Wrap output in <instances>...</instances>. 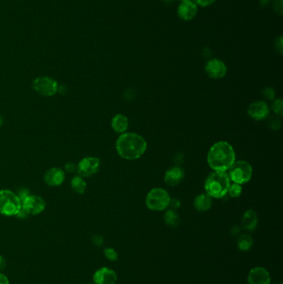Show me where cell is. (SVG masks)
<instances>
[{
	"label": "cell",
	"mask_w": 283,
	"mask_h": 284,
	"mask_svg": "<svg viewBox=\"0 0 283 284\" xmlns=\"http://www.w3.org/2000/svg\"><path fill=\"white\" fill-rule=\"evenodd\" d=\"M71 185H72V189L73 191L77 193V194H81V195L84 194L86 189H87V183L80 176H75L74 178H72Z\"/></svg>",
	"instance_id": "44dd1931"
},
{
	"label": "cell",
	"mask_w": 283,
	"mask_h": 284,
	"mask_svg": "<svg viewBox=\"0 0 283 284\" xmlns=\"http://www.w3.org/2000/svg\"><path fill=\"white\" fill-rule=\"evenodd\" d=\"M184 179H185V170L181 167H172L165 172V182L170 186H176Z\"/></svg>",
	"instance_id": "2e32d148"
},
{
	"label": "cell",
	"mask_w": 283,
	"mask_h": 284,
	"mask_svg": "<svg viewBox=\"0 0 283 284\" xmlns=\"http://www.w3.org/2000/svg\"><path fill=\"white\" fill-rule=\"evenodd\" d=\"M204 70L210 78L221 79L226 75L227 66L220 59L212 58L206 62Z\"/></svg>",
	"instance_id": "9c48e42d"
},
{
	"label": "cell",
	"mask_w": 283,
	"mask_h": 284,
	"mask_svg": "<svg viewBox=\"0 0 283 284\" xmlns=\"http://www.w3.org/2000/svg\"><path fill=\"white\" fill-rule=\"evenodd\" d=\"M116 148L121 158L134 161L144 155L147 149V142L138 134L127 132L119 136L116 141Z\"/></svg>",
	"instance_id": "6da1fadb"
},
{
	"label": "cell",
	"mask_w": 283,
	"mask_h": 284,
	"mask_svg": "<svg viewBox=\"0 0 283 284\" xmlns=\"http://www.w3.org/2000/svg\"><path fill=\"white\" fill-rule=\"evenodd\" d=\"M242 192V186L241 184H236L234 183L233 184H230L229 186V195L232 198H238Z\"/></svg>",
	"instance_id": "603a6c76"
},
{
	"label": "cell",
	"mask_w": 283,
	"mask_h": 284,
	"mask_svg": "<svg viewBox=\"0 0 283 284\" xmlns=\"http://www.w3.org/2000/svg\"><path fill=\"white\" fill-rule=\"evenodd\" d=\"M33 87L39 94L44 97L54 96L58 91L57 81L48 77H37L33 82Z\"/></svg>",
	"instance_id": "ba28073f"
},
{
	"label": "cell",
	"mask_w": 283,
	"mask_h": 284,
	"mask_svg": "<svg viewBox=\"0 0 283 284\" xmlns=\"http://www.w3.org/2000/svg\"><path fill=\"white\" fill-rule=\"evenodd\" d=\"M100 166V160L96 157H86L79 162L77 171L82 176L90 177L99 170Z\"/></svg>",
	"instance_id": "30bf717a"
},
{
	"label": "cell",
	"mask_w": 283,
	"mask_h": 284,
	"mask_svg": "<svg viewBox=\"0 0 283 284\" xmlns=\"http://www.w3.org/2000/svg\"><path fill=\"white\" fill-rule=\"evenodd\" d=\"M111 127L116 133H125L129 127L128 118L122 114H117L111 120Z\"/></svg>",
	"instance_id": "d6986e66"
},
{
	"label": "cell",
	"mask_w": 283,
	"mask_h": 284,
	"mask_svg": "<svg viewBox=\"0 0 283 284\" xmlns=\"http://www.w3.org/2000/svg\"><path fill=\"white\" fill-rule=\"evenodd\" d=\"M230 186V178L226 171H214L207 177L204 189L209 196L221 199L227 195Z\"/></svg>",
	"instance_id": "3957f363"
},
{
	"label": "cell",
	"mask_w": 283,
	"mask_h": 284,
	"mask_svg": "<svg viewBox=\"0 0 283 284\" xmlns=\"http://www.w3.org/2000/svg\"><path fill=\"white\" fill-rule=\"evenodd\" d=\"M64 179V172L59 168H51L44 174V181L50 186L61 185Z\"/></svg>",
	"instance_id": "9a60e30c"
},
{
	"label": "cell",
	"mask_w": 283,
	"mask_h": 284,
	"mask_svg": "<svg viewBox=\"0 0 283 284\" xmlns=\"http://www.w3.org/2000/svg\"><path fill=\"white\" fill-rule=\"evenodd\" d=\"M247 283L248 284H270V274L263 267H256L250 270Z\"/></svg>",
	"instance_id": "7c38bea8"
},
{
	"label": "cell",
	"mask_w": 283,
	"mask_h": 284,
	"mask_svg": "<svg viewBox=\"0 0 283 284\" xmlns=\"http://www.w3.org/2000/svg\"><path fill=\"white\" fill-rule=\"evenodd\" d=\"M181 3H185V2H190V1H193V0H180Z\"/></svg>",
	"instance_id": "74e56055"
},
{
	"label": "cell",
	"mask_w": 283,
	"mask_h": 284,
	"mask_svg": "<svg viewBox=\"0 0 283 284\" xmlns=\"http://www.w3.org/2000/svg\"><path fill=\"white\" fill-rule=\"evenodd\" d=\"M3 117H2V116H1V115H0V127H1L2 125H3Z\"/></svg>",
	"instance_id": "8d00e7d4"
},
{
	"label": "cell",
	"mask_w": 283,
	"mask_h": 284,
	"mask_svg": "<svg viewBox=\"0 0 283 284\" xmlns=\"http://www.w3.org/2000/svg\"><path fill=\"white\" fill-rule=\"evenodd\" d=\"M257 224H258V219H257V213L255 212L254 210H247L242 216V227L246 230L252 232L257 228Z\"/></svg>",
	"instance_id": "e0dca14e"
},
{
	"label": "cell",
	"mask_w": 283,
	"mask_h": 284,
	"mask_svg": "<svg viewBox=\"0 0 283 284\" xmlns=\"http://www.w3.org/2000/svg\"><path fill=\"white\" fill-rule=\"evenodd\" d=\"M252 175V166L245 161H235L229 169V176L230 180L236 184H246L251 179Z\"/></svg>",
	"instance_id": "8992f818"
},
{
	"label": "cell",
	"mask_w": 283,
	"mask_h": 284,
	"mask_svg": "<svg viewBox=\"0 0 283 284\" xmlns=\"http://www.w3.org/2000/svg\"><path fill=\"white\" fill-rule=\"evenodd\" d=\"M178 15L183 21L193 20L198 13V7L193 1L180 3L177 9Z\"/></svg>",
	"instance_id": "5bb4252c"
},
{
	"label": "cell",
	"mask_w": 283,
	"mask_h": 284,
	"mask_svg": "<svg viewBox=\"0 0 283 284\" xmlns=\"http://www.w3.org/2000/svg\"><path fill=\"white\" fill-rule=\"evenodd\" d=\"M252 244H253V239L252 236L247 233L241 235L237 240V248L240 251L243 252L249 250L250 248H252Z\"/></svg>",
	"instance_id": "7402d4cb"
},
{
	"label": "cell",
	"mask_w": 283,
	"mask_h": 284,
	"mask_svg": "<svg viewBox=\"0 0 283 284\" xmlns=\"http://www.w3.org/2000/svg\"><path fill=\"white\" fill-rule=\"evenodd\" d=\"M66 170L69 172L74 171L75 170H76V167L72 163H68V164L66 165Z\"/></svg>",
	"instance_id": "836d02e7"
},
{
	"label": "cell",
	"mask_w": 283,
	"mask_h": 284,
	"mask_svg": "<svg viewBox=\"0 0 283 284\" xmlns=\"http://www.w3.org/2000/svg\"><path fill=\"white\" fill-rule=\"evenodd\" d=\"M169 206L172 208V210H178L181 206V203L178 199H170Z\"/></svg>",
	"instance_id": "4dcf8cb0"
},
{
	"label": "cell",
	"mask_w": 283,
	"mask_h": 284,
	"mask_svg": "<svg viewBox=\"0 0 283 284\" xmlns=\"http://www.w3.org/2000/svg\"><path fill=\"white\" fill-rule=\"evenodd\" d=\"M0 284H9L8 277L2 273H0Z\"/></svg>",
	"instance_id": "1f68e13d"
},
{
	"label": "cell",
	"mask_w": 283,
	"mask_h": 284,
	"mask_svg": "<svg viewBox=\"0 0 283 284\" xmlns=\"http://www.w3.org/2000/svg\"><path fill=\"white\" fill-rule=\"evenodd\" d=\"M165 223L171 228L178 227L180 223V216L175 210H169L166 211L164 216Z\"/></svg>",
	"instance_id": "ffe728a7"
},
{
	"label": "cell",
	"mask_w": 283,
	"mask_h": 284,
	"mask_svg": "<svg viewBox=\"0 0 283 284\" xmlns=\"http://www.w3.org/2000/svg\"><path fill=\"white\" fill-rule=\"evenodd\" d=\"M263 94L264 98L269 101H273L275 98V91L273 90V87H268L264 88L263 90Z\"/></svg>",
	"instance_id": "4316f807"
},
{
	"label": "cell",
	"mask_w": 283,
	"mask_h": 284,
	"mask_svg": "<svg viewBox=\"0 0 283 284\" xmlns=\"http://www.w3.org/2000/svg\"><path fill=\"white\" fill-rule=\"evenodd\" d=\"M161 1L165 3V5H171L175 2V0H161Z\"/></svg>",
	"instance_id": "d590c367"
},
{
	"label": "cell",
	"mask_w": 283,
	"mask_h": 284,
	"mask_svg": "<svg viewBox=\"0 0 283 284\" xmlns=\"http://www.w3.org/2000/svg\"><path fill=\"white\" fill-rule=\"evenodd\" d=\"M271 3V0H260L259 3L262 8H266Z\"/></svg>",
	"instance_id": "e575fe53"
},
{
	"label": "cell",
	"mask_w": 283,
	"mask_h": 284,
	"mask_svg": "<svg viewBox=\"0 0 283 284\" xmlns=\"http://www.w3.org/2000/svg\"><path fill=\"white\" fill-rule=\"evenodd\" d=\"M213 204V198L209 196L207 193L198 195L194 200L193 205L198 212H206L211 208Z\"/></svg>",
	"instance_id": "ac0fdd59"
},
{
	"label": "cell",
	"mask_w": 283,
	"mask_h": 284,
	"mask_svg": "<svg viewBox=\"0 0 283 284\" xmlns=\"http://www.w3.org/2000/svg\"><path fill=\"white\" fill-rule=\"evenodd\" d=\"M268 125L269 128L272 129L273 131H278L281 127V121L278 117L276 116H268Z\"/></svg>",
	"instance_id": "484cf974"
},
{
	"label": "cell",
	"mask_w": 283,
	"mask_h": 284,
	"mask_svg": "<svg viewBox=\"0 0 283 284\" xmlns=\"http://www.w3.org/2000/svg\"><path fill=\"white\" fill-rule=\"evenodd\" d=\"M270 109L268 103L263 101L252 103L247 109V114L255 120H263L269 116Z\"/></svg>",
	"instance_id": "8fae6325"
},
{
	"label": "cell",
	"mask_w": 283,
	"mask_h": 284,
	"mask_svg": "<svg viewBox=\"0 0 283 284\" xmlns=\"http://www.w3.org/2000/svg\"><path fill=\"white\" fill-rule=\"evenodd\" d=\"M272 109L276 115L282 117L283 115V102L282 99H276L272 104Z\"/></svg>",
	"instance_id": "cb8c5ba5"
},
{
	"label": "cell",
	"mask_w": 283,
	"mask_h": 284,
	"mask_svg": "<svg viewBox=\"0 0 283 284\" xmlns=\"http://www.w3.org/2000/svg\"><path fill=\"white\" fill-rule=\"evenodd\" d=\"M283 284V283H282V282H280V283H277V284Z\"/></svg>",
	"instance_id": "f35d334b"
},
{
	"label": "cell",
	"mask_w": 283,
	"mask_h": 284,
	"mask_svg": "<svg viewBox=\"0 0 283 284\" xmlns=\"http://www.w3.org/2000/svg\"><path fill=\"white\" fill-rule=\"evenodd\" d=\"M273 8L276 13L278 15H283V0H274L273 1Z\"/></svg>",
	"instance_id": "83f0119b"
},
{
	"label": "cell",
	"mask_w": 283,
	"mask_h": 284,
	"mask_svg": "<svg viewBox=\"0 0 283 284\" xmlns=\"http://www.w3.org/2000/svg\"><path fill=\"white\" fill-rule=\"evenodd\" d=\"M6 268V260L3 256H0V273L3 272Z\"/></svg>",
	"instance_id": "d6a6232c"
},
{
	"label": "cell",
	"mask_w": 283,
	"mask_h": 284,
	"mask_svg": "<svg viewBox=\"0 0 283 284\" xmlns=\"http://www.w3.org/2000/svg\"><path fill=\"white\" fill-rule=\"evenodd\" d=\"M93 281L95 284H116L117 275L112 269L101 268L95 271L93 275Z\"/></svg>",
	"instance_id": "4fadbf2b"
},
{
	"label": "cell",
	"mask_w": 283,
	"mask_h": 284,
	"mask_svg": "<svg viewBox=\"0 0 283 284\" xmlns=\"http://www.w3.org/2000/svg\"><path fill=\"white\" fill-rule=\"evenodd\" d=\"M22 202L18 195L8 189L0 190V214L5 216H17L20 212Z\"/></svg>",
	"instance_id": "277c9868"
},
{
	"label": "cell",
	"mask_w": 283,
	"mask_h": 284,
	"mask_svg": "<svg viewBox=\"0 0 283 284\" xmlns=\"http://www.w3.org/2000/svg\"><path fill=\"white\" fill-rule=\"evenodd\" d=\"M235 149L227 141H219L212 146L207 162L214 171H227L235 162Z\"/></svg>",
	"instance_id": "7a4b0ae2"
},
{
	"label": "cell",
	"mask_w": 283,
	"mask_h": 284,
	"mask_svg": "<svg viewBox=\"0 0 283 284\" xmlns=\"http://www.w3.org/2000/svg\"><path fill=\"white\" fill-rule=\"evenodd\" d=\"M22 208L21 211L28 215H38L41 214L45 208L46 203L43 198L38 195H27L21 196Z\"/></svg>",
	"instance_id": "52a82bcc"
},
{
	"label": "cell",
	"mask_w": 283,
	"mask_h": 284,
	"mask_svg": "<svg viewBox=\"0 0 283 284\" xmlns=\"http://www.w3.org/2000/svg\"><path fill=\"white\" fill-rule=\"evenodd\" d=\"M274 48H275L276 52H278V54H283V37H278V38L275 39V42H274Z\"/></svg>",
	"instance_id": "f1b7e54d"
},
{
	"label": "cell",
	"mask_w": 283,
	"mask_h": 284,
	"mask_svg": "<svg viewBox=\"0 0 283 284\" xmlns=\"http://www.w3.org/2000/svg\"><path fill=\"white\" fill-rule=\"evenodd\" d=\"M104 254H105V256L106 257V259L110 260V261L115 262L118 259V254H117V252H116L114 248H105Z\"/></svg>",
	"instance_id": "d4e9b609"
},
{
	"label": "cell",
	"mask_w": 283,
	"mask_h": 284,
	"mask_svg": "<svg viewBox=\"0 0 283 284\" xmlns=\"http://www.w3.org/2000/svg\"><path fill=\"white\" fill-rule=\"evenodd\" d=\"M215 1L216 0H193V3H195L196 5L200 6L203 8L212 5L213 3H215Z\"/></svg>",
	"instance_id": "f546056e"
},
{
	"label": "cell",
	"mask_w": 283,
	"mask_h": 284,
	"mask_svg": "<svg viewBox=\"0 0 283 284\" xmlns=\"http://www.w3.org/2000/svg\"><path fill=\"white\" fill-rule=\"evenodd\" d=\"M169 193L162 188H154L151 189L145 199V204L149 210L154 211H162L169 207L170 201Z\"/></svg>",
	"instance_id": "5b68a950"
}]
</instances>
